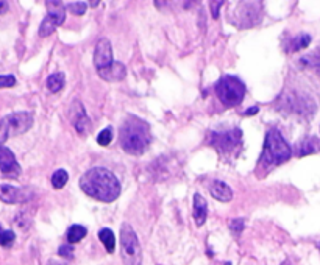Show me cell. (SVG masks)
Returning <instances> with one entry per match:
<instances>
[{"instance_id": "6da1fadb", "label": "cell", "mask_w": 320, "mask_h": 265, "mask_svg": "<svg viewBox=\"0 0 320 265\" xmlns=\"http://www.w3.org/2000/svg\"><path fill=\"white\" fill-rule=\"evenodd\" d=\"M80 189L94 200L111 203L121 195V183L116 175L105 167H94L82 175Z\"/></svg>"}, {"instance_id": "7a4b0ae2", "label": "cell", "mask_w": 320, "mask_h": 265, "mask_svg": "<svg viewBox=\"0 0 320 265\" xmlns=\"http://www.w3.org/2000/svg\"><path fill=\"white\" fill-rule=\"evenodd\" d=\"M119 142H121L124 151L135 156L142 154L150 144L148 123H145L142 119H137V117H128L121 126Z\"/></svg>"}, {"instance_id": "3957f363", "label": "cell", "mask_w": 320, "mask_h": 265, "mask_svg": "<svg viewBox=\"0 0 320 265\" xmlns=\"http://www.w3.org/2000/svg\"><path fill=\"white\" fill-rule=\"evenodd\" d=\"M291 156H292V150L283 137V134L276 128L269 130L266 134L264 149L261 154L264 165H279L291 159Z\"/></svg>"}, {"instance_id": "277c9868", "label": "cell", "mask_w": 320, "mask_h": 265, "mask_svg": "<svg viewBox=\"0 0 320 265\" xmlns=\"http://www.w3.org/2000/svg\"><path fill=\"white\" fill-rule=\"evenodd\" d=\"M245 84L237 76L225 75L216 84V94L225 106H237L241 105L245 95Z\"/></svg>"}, {"instance_id": "5b68a950", "label": "cell", "mask_w": 320, "mask_h": 265, "mask_svg": "<svg viewBox=\"0 0 320 265\" xmlns=\"http://www.w3.org/2000/svg\"><path fill=\"white\" fill-rule=\"evenodd\" d=\"M121 254L125 265H139L142 261L141 243L135 229L128 223L121 227Z\"/></svg>"}, {"instance_id": "8992f818", "label": "cell", "mask_w": 320, "mask_h": 265, "mask_svg": "<svg viewBox=\"0 0 320 265\" xmlns=\"http://www.w3.org/2000/svg\"><path fill=\"white\" fill-rule=\"evenodd\" d=\"M46 5L48 8V14L39 25V36L41 38L52 35L66 21V8L61 2H46Z\"/></svg>"}, {"instance_id": "52a82bcc", "label": "cell", "mask_w": 320, "mask_h": 265, "mask_svg": "<svg viewBox=\"0 0 320 265\" xmlns=\"http://www.w3.org/2000/svg\"><path fill=\"white\" fill-rule=\"evenodd\" d=\"M242 131L241 130H231L227 133H211V145L221 153H229L241 144Z\"/></svg>"}, {"instance_id": "ba28073f", "label": "cell", "mask_w": 320, "mask_h": 265, "mask_svg": "<svg viewBox=\"0 0 320 265\" xmlns=\"http://www.w3.org/2000/svg\"><path fill=\"white\" fill-rule=\"evenodd\" d=\"M0 170L9 178H17L21 175V165H19L14 153L5 145L0 147Z\"/></svg>"}, {"instance_id": "9c48e42d", "label": "cell", "mask_w": 320, "mask_h": 265, "mask_svg": "<svg viewBox=\"0 0 320 265\" xmlns=\"http://www.w3.org/2000/svg\"><path fill=\"white\" fill-rule=\"evenodd\" d=\"M113 63H114V60H113L111 42H109L106 38L100 39L95 45V50H94V64L97 67V71H102V69L111 66Z\"/></svg>"}, {"instance_id": "30bf717a", "label": "cell", "mask_w": 320, "mask_h": 265, "mask_svg": "<svg viewBox=\"0 0 320 265\" xmlns=\"http://www.w3.org/2000/svg\"><path fill=\"white\" fill-rule=\"evenodd\" d=\"M11 134H22L33 126V115L30 113H14L6 117Z\"/></svg>"}, {"instance_id": "8fae6325", "label": "cell", "mask_w": 320, "mask_h": 265, "mask_svg": "<svg viewBox=\"0 0 320 265\" xmlns=\"http://www.w3.org/2000/svg\"><path fill=\"white\" fill-rule=\"evenodd\" d=\"M30 197L19 188H14L11 184H0V200L8 204H17L24 203Z\"/></svg>"}, {"instance_id": "7c38bea8", "label": "cell", "mask_w": 320, "mask_h": 265, "mask_svg": "<svg viewBox=\"0 0 320 265\" xmlns=\"http://www.w3.org/2000/svg\"><path fill=\"white\" fill-rule=\"evenodd\" d=\"M72 111H74V115H72V125L74 128L80 133V134H85L91 130V120H89V117L86 115L83 106L80 102H74L72 103Z\"/></svg>"}, {"instance_id": "4fadbf2b", "label": "cell", "mask_w": 320, "mask_h": 265, "mask_svg": "<svg viewBox=\"0 0 320 265\" xmlns=\"http://www.w3.org/2000/svg\"><path fill=\"white\" fill-rule=\"evenodd\" d=\"M97 72L105 81H121L127 75V69L122 63L114 61L111 66H108V67L102 69V71H97Z\"/></svg>"}, {"instance_id": "5bb4252c", "label": "cell", "mask_w": 320, "mask_h": 265, "mask_svg": "<svg viewBox=\"0 0 320 265\" xmlns=\"http://www.w3.org/2000/svg\"><path fill=\"white\" fill-rule=\"evenodd\" d=\"M208 190H209V193H211L213 197H214L216 200H219V201L227 203V201H229V200L233 198V190H231V188H229L228 184H225L224 181H219V180L211 181V183H209V186H208Z\"/></svg>"}, {"instance_id": "9a60e30c", "label": "cell", "mask_w": 320, "mask_h": 265, "mask_svg": "<svg viewBox=\"0 0 320 265\" xmlns=\"http://www.w3.org/2000/svg\"><path fill=\"white\" fill-rule=\"evenodd\" d=\"M206 217H208V203L206 200L202 197V195H194V219H195V223L198 227H202V225L206 222Z\"/></svg>"}, {"instance_id": "2e32d148", "label": "cell", "mask_w": 320, "mask_h": 265, "mask_svg": "<svg viewBox=\"0 0 320 265\" xmlns=\"http://www.w3.org/2000/svg\"><path fill=\"white\" fill-rule=\"evenodd\" d=\"M319 150H320V142L316 139V137H308V139H305L302 144L298 145L297 154L298 156H308V154H313Z\"/></svg>"}, {"instance_id": "e0dca14e", "label": "cell", "mask_w": 320, "mask_h": 265, "mask_svg": "<svg viewBox=\"0 0 320 265\" xmlns=\"http://www.w3.org/2000/svg\"><path fill=\"white\" fill-rule=\"evenodd\" d=\"M64 83H66V76L64 74L61 72H56V74H52L48 78H47V89L52 92V94H56L59 92L64 87Z\"/></svg>"}, {"instance_id": "ac0fdd59", "label": "cell", "mask_w": 320, "mask_h": 265, "mask_svg": "<svg viewBox=\"0 0 320 265\" xmlns=\"http://www.w3.org/2000/svg\"><path fill=\"white\" fill-rule=\"evenodd\" d=\"M98 239L102 240V243L105 245V248L108 253H113L114 248H116V237H114V234L111 229H108V228H103V229H100L98 231Z\"/></svg>"}, {"instance_id": "d6986e66", "label": "cell", "mask_w": 320, "mask_h": 265, "mask_svg": "<svg viewBox=\"0 0 320 265\" xmlns=\"http://www.w3.org/2000/svg\"><path fill=\"white\" fill-rule=\"evenodd\" d=\"M86 228L85 227H82V225H74V227H71L69 228V231H67V240H69V243H78L80 240H82L85 235H86Z\"/></svg>"}, {"instance_id": "ffe728a7", "label": "cell", "mask_w": 320, "mask_h": 265, "mask_svg": "<svg viewBox=\"0 0 320 265\" xmlns=\"http://www.w3.org/2000/svg\"><path fill=\"white\" fill-rule=\"evenodd\" d=\"M67 180H69L67 172L63 170V169H59V170H56V172L53 173V176H52V184H53L55 189H61V188H64V186H66Z\"/></svg>"}, {"instance_id": "44dd1931", "label": "cell", "mask_w": 320, "mask_h": 265, "mask_svg": "<svg viewBox=\"0 0 320 265\" xmlns=\"http://www.w3.org/2000/svg\"><path fill=\"white\" fill-rule=\"evenodd\" d=\"M309 42H311V36L306 35V33H302V35H298L294 41L291 42V50L295 52V50H300V48H305L309 45Z\"/></svg>"}, {"instance_id": "7402d4cb", "label": "cell", "mask_w": 320, "mask_h": 265, "mask_svg": "<svg viewBox=\"0 0 320 265\" xmlns=\"http://www.w3.org/2000/svg\"><path fill=\"white\" fill-rule=\"evenodd\" d=\"M14 240H16V234L13 231H5L0 227V245L2 247H11Z\"/></svg>"}, {"instance_id": "603a6c76", "label": "cell", "mask_w": 320, "mask_h": 265, "mask_svg": "<svg viewBox=\"0 0 320 265\" xmlns=\"http://www.w3.org/2000/svg\"><path fill=\"white\" fill-rule=\"evenodd\" d=\"M9 136H11V131H9V123H8L6 117H3V119L0 120V147H3V144L8 141Z\"/></svg>"}, {"instance_id": "cb8c5ba5", "label": "cell", "mask_w": 320, "mask_h": 265, "mask_svg": "<svg viewBox=\"0 0 320 265\" xmlns=\"http://www.w3.org/2000/svg\"><path fill=\"white\" fill-rule=\"evenodd\" d=\"M111 139H113V128H105L103 131H100L98 133V137H97V142L100 145H109L111 144Z\"/></svg>"}, {"instance_id": "d4e9b609", "label": "cell", "mask_w": 320, "mask_h": 265, "mask_svg": "<svg viewBox=\"0 0 320 265\" xmlns=\"http://www.w3.org/2000/svg\"><path fill=\"white\" fill-rule=\"evenodd\" d=\"M86 8H88V3H85V2H74V3H69V9H71V13L75 14V16L85 14Z\"/></svg>"}, {"instance_id": "484cf974", "label": "cell", "mask_w": 320, "mask_h": 265, "mask_svg": "<svg viewBox=\"0 0 320 265\" xmlns=\"http://www.w3.org/2000/svg\"><path fill=\"white\" fill-rule=\"evenodd\" d=\"M244 219H233L231 222H229V229H231L233 234H241L244 231Z\"/></svg>"}, {"instance_id": "4316f807", "label": "cell", "mask_w": 320, "mask_h": 265, "mask_svg": "<svg viewBox=\"0 0 320 265\" xmlns=\"http://www.w3.org/2000/svg\"><path fill=\"white\" fill-rule=\"evenodd\" d=\"M16 86V78L13 75H0V89Z\"/></svg>"}, {"instance_id": "83f0119b", "label": "cell", "mask_w": 320, "mask_h": 265, "mask_svg": "<svg viewBox=\"0 0 320 265\" xmlns=\"http://www.w3.org/2000/svg\"><path fill=\"white\" fill-rule=\"evenodd\" d=\"M303 63L308 64V66H311V67H314V69H319V71H320V56H319V52H316L311 56H305L303 58Z\"/></svg>"}, {"instance_id": "f1b7e54d", "label": "cell", "mask_w": 320, "mask_h": 265, "mask_svg": "<svg viewBox=\"0 0 320 265\" xmlns=\"http://www.w3.org/2000/svg\"><path fill=\"white\" fill-rule=\"evenodd\" d=\"M58 253H59V256L71 259L74 256V247H72V245H61L59 250H58Z\"/></svg>"}, {"instance_id": "f546056e", "label": "cell", "mask_w": 320, "mask_h": 265, "mask_svg": "<svg viewBox=\"0 0 320 265\" xmlns=\"http://www.w3.org/2000/svg\"><path fill=\"white\" fill-rule=\"evenodd\" d=\"M209 5H211L213 17H214V19H217V17H219V8H221V6H224V2H211V3H209Z\"/></svg>"}, {"instance_id": "4dcf8cb0", "label": "cell", "mask_w": 320, "mask_h": 265, "mask_svg": "<svg viewBox=\"0 0 320 265\" xmlns=\"http://www.w3.org/2000/svg\"><path fill=\"white\" fill-rule=\"evenodd\" d=\"M8 2H2V0H0V14H5L6 11H8Z\"/></svg>"}, {"instance_id": "1f68e13d", "label": "cell", "mask_w": 320, "mask_h": 265, "mask_svg": "<svg viewBox=\"0 0 320 265\" xmlns=\"http://www.w3.org/2000/svg\"><path fill=\"white\" fill-rule=\"evenodd\" d=\"M256 113H258V108H256V106H253L252 110H247L244 114H245V115H252V114H256Z\"/></svg>"}, {"instance_id": "d6a6232c", "label": "cell", "mask_w": 320, "mask_h": 265, "mask_svg": "<svg viewBox=\"0 0 320 265\" xmlns=\"http://www.w3.org/2000/svg\"><path fill=\"white\" fill-rule=\"evenodd\" d=\"M47 265H61V264H58V262H55V261H50Z\"/></svg>"}, {"instance_id": "836d02e7", "label": "cell", "mask_w": 320, "mask_h": 265, "mask_svg": "<svg viewBox=\"0 0 320 265\" xmlns=\"http://www.w3.org/2000/svg\"><path fill=\"white\" fill-rule=\"evenodd\" d=\"M89 5H91V6H97V5H98V2H91Z\"/></svg>"}, {"instance_id": "e575fe53", "label": "cell", "mask_w": 320, "mask_h": 265, "mask_svg": "<svg viewBox=\"0 0 320 265\" xmlns=\"http://www.w3.org/2000/svg\"><path fill=\"white\" fill-rule=\"evenodd\" d=\"M281 265H291V262H289V261H286V262H283Z\"/></svg>"}, {"instance_id": "d590c367", "label": "cell", "mask_w": 320, "mask_h": 265, "mask_svg": "<svg viewBox=\"0 0 320 265\" xmlns=\"http://www.w3.org/2000/svg\"><path fill=\"white\" fill-rule=\"evenodd\" d=\"M225 265H231V264H229V262H227V264H225Z\"/></svg>"}]
</instances>
